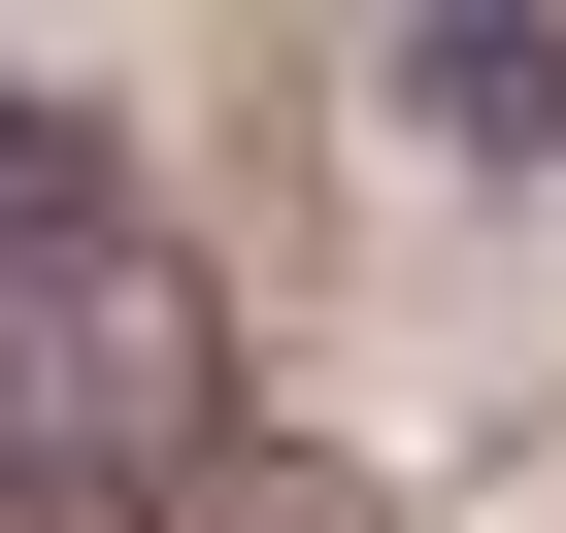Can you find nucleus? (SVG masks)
Instances as JSON below:
<instances>
[{
    "instance_id": "obj_2",
    "label": "nucleus",
    "mask_w": 566,
    "mask_h": 533,
    "mask_svg": "<svg viewBox=\"0 0 566 533\" xmlns=\"http://www.w3.org/2000/svg\"><path fill=\"white\" fill-rule=\"evenodd\" d=\"M134 533H367V500H334V467H167Z\"/></svg>"
},
{
    "instance_id": "obj_1",
    "label": "nucleus",
    "mask_w": 566,
    "mask_h": 533,
    "mask_svg": "<svg viewBox=\"0 0 566 533\" xmlns=\"http://www.w3.org/2000/svg\"><path fill=\"white\" fill-rule=\"evenodd\" d=\"M167 467H233V334H200V266L134 233V167H67V200H0V500L134 533Z\"/></svg>"
}]
</instances>
